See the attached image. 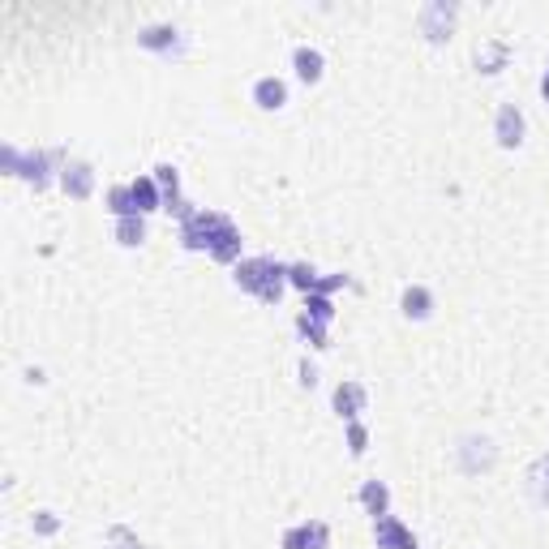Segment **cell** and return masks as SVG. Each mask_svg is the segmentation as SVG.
Listing matches in <instances>:
<instances>
[{
	"instance_id": "obj_6",
	"label": "cell",
	"mask_w": 549,
	"mask_h": 549,
	"mask_svg": "<svg viewBox=\"0 0 549 549\" xmlns=\"http://www.w3.org/2000/svg\"><path fill=\"white\" fill-rule=\"evenodd\" d=\"M374 541H378V549H420V541L399 524L395 515H378L374 520Z\"/></svg>"
},
{
	"instance_id": "obj_5",
	"label": "cell",
	"mask_w": 549,
	"mask_h": 549,
	"mask_svg": "<svg viewBox=\"0 0 549 549\" xmlns=\"http://www.w3.org/2000/svg\"><path fill=\"white\" fill-rule=\"evenodd\" d=\"M61 189L78 202L90 198V194H95V168H90L87 159H65V163H61Z\"/></svg>"
},
{
	"instance_id": "obj_26",
	"label": "cell",
	"mask_w": 549,
	"mask_h": 549,
	"mask_svg": "<svg viewBox=\"0 0 549 549\" xmlns=\"http://www.w3.org/2000/svg\"><path fill=\"white\" fill-rule=\"evenodd\" d=\"M112 541H116V549H142V545H137V541L129 537V532H125V528H116V532H112Z\"/></svg>"
},
{
	"instance_id": "obj_12",
	"label": "cell",
	"mask_w": 549,
	"mask_h": 549,
	"mask_svg": "<svg viewBox=\"0 0 549 549\" xmlns=\"http://www.w3.org/2000/svg\"><path fill=\"white\" fill-rule=\"evenodd\" d=\"M52 159H61V154H56V151H30V154L22 159L18 176H22V180H30L35 189H44L47 176H52Z\"/></svg>"
},
{
	"instance_id": "obj_27",
	"label": "cell",
	"mask_w": 549,
	"mask_h": 549,
	"mask_svg": "<svg viewBox=\"0 0 549 549\" xmlns=\"http://www.w3.org/2000/svg\"><path fill=\"white\" fill-rule=\"evenodd\" d=\"M301 382H305V387H313V382H318V370H313L309 361H301Z\"/></svg>"
},
{
	"instance_id": "obj_24",
	"label": "cell",
	"mask_w": 549,
	"mask_h": 549,
	"mask_svg": "<svg viewBox=\"0 0 549 549\" xmlns=\"http://www.w3.org/2000/svg\"><path fill=\"white\" fill-rule=\"evenodd\" d=\"M532 477H537V503H549V455L537 463V472H532Z\"/></svg>"
},
{
	"instance_id": "obj_9",
	"label": "cell",
	"mask_w": 549,
	"mask_h": 549,
	"mask_svg": "<svg viewBox=\"0 0 549 549\" xmlns=\"http://www.w3.org/2000/svg\"><path fill=\"white\" fill-rule=\"evenodd\" d=\"M292 69H296V78H301L305 87H313V82H322V73H327V56H322L318 47L301 44L292 52Z\"/></svg>"
},
{
	"instance_id": "obj_8",
	"label": "cell",
	"mask_w": 549,
	"mask_h": 549,
	"mask_svg": "<svg viewBox=\"0 0 549 549\" xmlns=\"http://www.w3.org/2000/svg\"><path fill=\"white\" fill-rule=\"evenodd\" d=\"M330 408L339 412L344 425L356 420L361 412H365V387H361V382H339V387H335V395H330Z\"/></svg>"
},
{
	"instance_id": "obj_13",
	"label": "cell",
	"mask_w": 549,
	"mask_h": 549,
	"mask_svg": "<svg viewBox=\"0 0 549 549\" xmlns=\"http://www.w3.org/2000/svg\"><path fill=\"white\" fill-rule=\"evenodd\" d=\"M137 44L146 47V52H176L180 47V30L176 26H146L137 35Z\"/></svg>"
},
{
	"instance_id": "obj_21",
	"label": "cell",
	"mask_w": 549,
	"mask_h": 549,
	"mask_svg": "<svg viewBox=\"0 0 549 549\" xmlns=\"http://www.w3.org/2000/svg\"><path fill=\"white\" fill-rule=\"evenodd\" d=\"M287 284L292 287H301V292H313V287H318V270H313V262H292L287 266Z\"/></svg>"
},
{
	"instance_id": "obj_7",
	"label": "cell",
	"mask_w": 549,
	"mask_h": 549,
	"mask_svg": "<svg viewBox=\"0 0 549 549\" xmlns=\"http://www.w3.org/2000/svg\"><path fill=\"white\" fill-rule=\"evenodd\" d=\"M330 545V528L322 520H309L284 532V549H327Z\"/></svg>"
},
{
	"instance_id": "obj_19",
	"label": "cell",
	"mask_w": 549,
	"mask_h": 549,
	"mask_svg": "<svg viewBox=\"0 0 549 549\" xmlns=\"http://www.w3.org/2000/svg\"><path fill=\"white\" fill-rule=\"evenodd\" d=\"M305 318H313V322L330 327V322H335V305H330V296H322V292H309V296H305Z\"/></svg>"
},
{
	"instance_id": "obj_2",
	"label": "cell",
	"mask_w": 549,
	"mask_h": 549,
	"mask_svg": "<svg viewBox=\"0 0 549 549\" xmlns=\"http://www.w3.org/2000/svg\"><path fill=\"white\" fill-rule=\"evenodd\" d=\"M228 215H220V211H189L185 220H180V245L189 249V254H211V245L220 241V232L228 228Z\"/></svg>"
},
{
	"instance_id": "obj_17",
	"label": "cell",
	"mask_w": 549,
	"mask_h": 549,
	"mask_svg": "<svg viewBox=\"0 0 549 549\" xmlns=\"http://www.w3.org/2000/svg\"><path fill=\"white\" fill-rule=\"evenodd\" d=\"M104 202H108V215H112V220H129V215H142V211H137V202H133V189H129V185H112Z\"/></svg>"
},
{
	"instance_id": "obj_18",
	"label": "cell",
	"mask_w": 549,
	"mask_h": 549,
	"mask_svg": "<svg viewBox=\"0 0 549 549\" xmlns=\"http://www.w3.org/2000/svg\"><path fill=\"white\" fill-rule=\"evenodd\" d=\"M116 245H125V249H137V245L146 241V215H129V220H116Z\"/></svg>"
},
{
	"instance_id": "obj_4",
	"label": "cell",
	"mask_w": 549,
	"mask_h": 549,
	"mask_svg": "<svg viewBox=\"0 0 549 549\" xmlns=\"http://www.w3.org/2000/svg\"><path fill=\"white\" fill-rule=\"evenodd\" d=\"M524 112L515 108V104H503L498 108V116H494V137H498V146L503 151H515V146H524Z\"/></svg>"
},
{
	"instance_id": "obj_22",
	"label": "cell",
	"mask_w": 549,
	"mask_h": 549,
	"mask_svg": "<svg viewBox=\"0 0 549 549\" xmlns=\"http://www.w3.org/2000/svg\"><path fill=\"white\" fill-rule=\"evenodd\" d=\"M296 330L305 335V339H309V344H313V348H327V344H330L327 327H322V322H313V318H305V313L296 318Z\"/></svg>"
},
{
	"instance_id": "obj_20",
	"label": "cell",
	"mask_w": 549,
	"mask_h": 549,
	"mask_svg": "<svg viewBox=\"0 0 549 549\" xmlns=\"http://www.w3.org/2000/svg\"><path fill=\"white\" fill-rule=\"evenodd\" d=\"M506 65V44L498 39V44H485L481 52H477V69L481 73H498V69Z\"/></svg>"
},
{
	"instance_id": "obj_16",
	"label": "cell",
	"mask_w": 549,
	"mask_h": 549,
	"mask_svg": "<svg viewBox=\"0 0 549 549\" xmlns=\"http://www.w3.org/2000/svg\"><path fill=\"white\" fill-rule=\"evenodd\" d=\"M361 506L370 511V515H391V489H387V481H365L361 485Z\"/></svg>"
},
{
	"instance_id": "obj_14",
	"label": "cell",
	"mask_w": 549,
	"mask_h": 549,
	"mask_svg": "<svg viewBox=\"0 0 549 549\" xmlns=\"http://www.w3.org/2000/svg\"><path fill=\"white\" fill-rule=\"evenodd\" d=\"M211 258L223 266H237L241 262V232H237V223H228L220 232V241L211 245Z\"/></svg>"
},
{
	"instance_id": "obj_25",
	"label": "cell",
	"mask_w": 549,
	"mask_h": 549,
	"mask_svg": "<svg viewBox=\"0 0 549 549\" xmlns=\"http://www.w3.org/2000/svg\"><path fill=\"white\" fill-rule=\"evenodd\" d=\"M56 515H52V511H39V515H35V532H44V537H52V532H56Z\"/></svg>"
},
{
	"instance_id": "obj_15",
	"label": "cell",
	"mask_w": 549,
	"mask_h": 549,
	"mask_svg": "<svg viewBox=\"0 0 549 549\" xmlns=\"http://www.w3.org/2000/svg\"><path fill=\"white\" fill-rule=\"evenodd\" d=\"M129 189H133V202H137V211H142V215L163 211V194H159L154 176H137V180H129Z\"/></svg>"
},
{
	"instance_id": "obj_10",
	"label": "cell",
	"mask_w": 549,
	"mask_h": 549,
	"mask_svg": "<svg viewBox=\"0 0 549 549\" xmlns=\"http://www.w3.org/2000/svg\"><path fill=\"white\" fill-rule=\"evenodd\" d=\"M399 309H403L408 322H425V318L434 313V292H429L425 284H408L403 287V296H399Z\"/></svg>"
},
{
	"instance_id": "obj_23",
	"label": "cell",
	"mask_w": 549,
	"mask_h": 549,
	"mask_svg": "<svg viewBox=\"0 0 549 549\" xmlns=\"http://www.w3.org/2000/svg\"><path fill=\"white\" fill-rule=\"evenodd\" d=\"M348 451L352 455H365L370 451V429L361 420H348Z\"/></svg>"
},
{
	"instance_id": "obj_3",
	"label": "cell",
	"mask_w": 549,
	"mask_h": 549,
	"mask_svg": "<svg viewBox=\"0 0 549 549\" xmlns=\"http://www.w3.org/2000/svg\"><path fill=\"white\" fill-rule=\"evenodd\" d=\"M455 4H446V0H434V4H425L420 9V30H425V39L429 44H442V39H451V26H455Z\"/></svg>"
},
{
	"instance_id": "obj_1",
	"label": "cell",
	"mask_w": 549,
	"mask_h": 549,
	"mask_svg": "<svg viewBox=\"0 0 549 549\" xmlns=\"http://www.w3.org/2000/svg\"><path fill=\"white\" fill-rule=\"evenodd\" d=\"M232 284L241 292H254L262 305H279L287 284V266L275 262V258H241L232 266Z\"/></svg>"
},
{
	"instance_id": "obj_28",
	"label": "cell",
	"mask_w": 549,
	"mask_h": 549,
	"mask_svg": "<svg viewBox=\"0 0 549 549\" xmlns=\"http://www.w3.org/2000/svg\"><path fill=\"white\" fill-rule=\"evenodd\" d=\"M541 95H545V104H549V69H545V78H541Z\"/></svg>"
},
{
	"instance_id": "obj_11",
	"label": "cell",
	"mask_w": 549,
	"mask_h": 549,
	"mask_svg": "<svg viewBox=\"0 0 549 549\" xmlns=\"http://www.w3.org/2000/svg\"><path fill=\"white\" fill-rule=\"evenodd\" d=\"M254 104H258L262 112H279L287 104V82L284 78H275V73L258 78V82H254Z\"/></svg>"
}]
</instances>
